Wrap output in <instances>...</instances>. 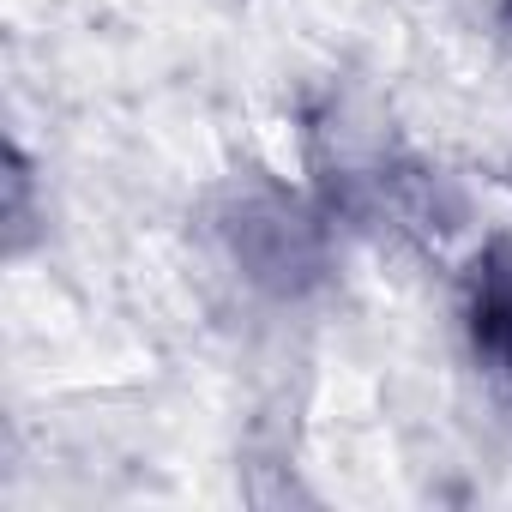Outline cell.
I'll use <instances>...</instances> for the list:
<instances>
[{"instance_id": "1", "label": "cell", "mask_w": 512, "mask_h": 512, "mask_svg": "<svg viewBox=\"0 0 512 512\" xmlns=\"http://www.w3.org/2000/svg\"><path fill=\"white\" fill-rule=\"evenodd\" d=\"M470 332L476 350L512 374V241H494L476 260V284H470Z\"/></svg>"}, {"instance_id": "2", "label": "cell", "mask_w": 512, "mask_h": 512, "mask_svg": "<svg viewBox=\"0 0 512 512\" xmlns=\"http://www.w3.org/2000/svg\"><path fill=\"white\" fill-rule=\"evenodd\" d=\"M506 7H512V0H506Z\"/></svg>"}]
</instances>
